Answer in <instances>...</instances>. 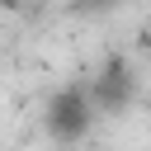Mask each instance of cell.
<instances>
[{
  "label": "cell",
  "mask_w": 151,
  "mask_h": 151,
  "mask_svg": "<svg viewBox=\"0 0 151 151\" xmlns=\"http://www.w3.org/2000/svg\"><path fill=\"white\" fill-rule=\"evenodd\" d=\"M94 118H99V109H94L90 85H61V90L47 99V109H42V123H47V132H52L57 142H80V137H90Z\"/></svg>",
  "instance_id": "cell-1"
},
{
  "label": "cell",
  "mask_w": 151,
  "mask_h": 151,
  "mask_svg": "<svg viewBox=\"0 0 151 151\" xmlns=\"http://www.w3.org/2000/svg\"><path fill=\"white\" fill-rule=\"evenodd\" d=\"M85 85H90V94H94V109H99V113H123V109L137 99V76H132V66H127L123 57L104 61V66H99V76H94V80H85Z\"/></svg>",
  "instance_id": "cell-2"
},
{
  "label": "cell",
  "mask_w": 151,
  "mask_h": 151,
  "mask_svg": "<svg viewBox=\"0 0 151 151\" xmlns=\"http://www.w3.org/2000/svg\"><path fill=\"white\" fill-rule=\"evenodd\" d=\"M146 47H151V33H146Z\"/></svg>",
  "instance_id": "cell-3"
}]
</instances>
